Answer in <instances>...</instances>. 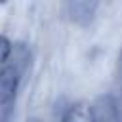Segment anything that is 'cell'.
Segmentation results:
<instances>
[{
    "mask_svg": "<svg viewBox=\"0 0 122 122\" xmlns=\"http://www.w3.org/2000/svg\"><path fill=\"white\" fill-rule=\"evenodd\" d=\"M27 122H42L40 118H30V120H27Z\"/></svg>",
    "mask_w": 122,
    "mask_h": 122,
    "instance_id": "5b68a950",
    "label": "cell"
},
{
    "mask_svg": "<svg viewBox=\"0 0 122 122\" xmlns=\"http://www.w3.org/2000/svg\"><path fill=\"white\" fill-rule=\"evenodd\" d=\"M97 6H99L97 2H86V0L67 2V4H63V13L69 21H72L80 27H86V25L92 23Z\"/></svg>",
    "mask_w": 122,
    "mask_h": 122,
    "instance_id": "7a4b0ae2",
    "label": "cell"
},
{
    "mask_svg": "<svg viewBox=\"0 0 122 122\" xmlns=\"http://www.w3.org/2000/svg\"><path fill=\"white\" fill-rule=\"evenodd\" d=\"M61 122H97V116L88 101H76L71 107H67Z\"/></svg>",
    "mask_w": 122,
    "mask_h": 122,
    "instance_id": "3957f363",
    "label": "cell"
},
{
    "mask_svg": "<svg viewBox=\"0 0 122 122\" xmlns=\"http://www.w3.org/2000/svg\"><path fill=\"white\" fill-rule=\"evenodd\" d=\"M19 90V69L8 65L0 71V122H10Z\"/></svg>",
    "mask_w": 122,
    "mask_h": 122,
    "instance_id": "6da1fadb",
    "label": "cell"
},
{
    "mask_svg": "<svg viewBox=\"0 0 122 122\" xmlns=\"http://www.w3.org/2000/svg\"><path fill=\"white\" fill-rule=\"evenodd\" d=\"M11 51H13V46H11L10 38L6 34H0V71L4 67H8V61L11 57Z\"/></svg>",
    "mask_w": 122,
    "mask_h": 122,
    "instance_id": "277c9868",
    "label": "cell"
}]
</instances>
